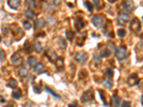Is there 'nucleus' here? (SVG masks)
<instances>
[{"instance_id":"15","label":"nucleus","mask_w":143,"mask_h":107,"mask_svg":"<svg viewBox=\"0 0 143 107\" xmlns=\"http://www.w3.org/2000/svg\"><path fill=\"white\" fill-rule=\"evenodd\" d=\"M45 19H43L42 18H40L35 21L34 23V27H35V29H40L42 27H45Z\"/></svg>"},{"instance_id":"17","label":"nucleus","mask_w":143,"mask_h":107,"mask_svg":"<svg viewBox=\"0 0 143 107\" xmlns=\"http://www.w3.org/2000/svg\"><path fill=\"white\" fill-rule=\"evenodd\" d=\"M103 86L106 89H110V88L112 87L113 86V81L112 80L110 79H105L102 82Z\"/></svg>"},{"instance_id":"29","label":"nucleus","mask_w":143,"mask_h":107,"mask_svg":"<svg viewBox=\"0 0 143 107\" xmlns=\"http://www.w3.org/2000/svg\"><path fill=\"white\" fill-rule=\"evenodd\" d=\"M60 46L62 49H65V48L67 47V43L65 39H63L62 37L60 38Z\"/></svg>"},{"instance_id":"45","label":"nucleus","mask_w":143,"mask_h":107,"mask_svg":"<svg viewBox=\"0 0 143 107\" xmlns=\"http://www.w3.org/2000/svg\"><path fill=\"white\" fill-rule=\"evenodd\" d=\"M107 1L110 3H115L117 0H107Z\"/></svg>"},{"instance_id":"25","label":"nucleus","mask_w":143,"mask_h":107,"mask_svg":"<svg viewBox=\"0 0 143 107\" xmlns=\"http://www.w3.org/2000/svg\"><path fill=\"white\" fill-rule=\"evenodd\" d=\"M121 99L117 96H114L112 98V104L115 106H117L120 104Z\"/></svg>"},{"instance_id":"31","label":"nucleus","mask_w":143,"mask_h":107,"mask_svg":"<svg viewBox=\"0 0 143 107\" xmlns=\"http://www.w3.org/2000/svg\"><path fill=\"white\" fill-rule=\"evenodd\" d=\"M85 6L86 7V8L87 9V10L89 12H92L93 10V5L91 4L89 1H85Z\"/></svg>"},{"instance_id":"8","label":"nucleus","mask_w":143,"mask_h":107,"mask_svg":"<svg viewBox=\"0 0 143 107\" xmlns=\"http://www.w3.org/2000/svg\"><path fill=\"white\" fill-rule=\"evenodd\" d=\"M140 82V79H139V77L137 74H131L129 77L127 78V83L128 84L129 86H136Z\"/></svg>"},{"instance_id":"40","label":"nucleus","mask_w":143,"mask_h":107,"mask_svg":"<svg viewBox=\"0 0 143 107\" xmlns=\"http://www.w3.org/2000/svg\"><path fill=\"white\" fill-rule=\"evenodd\" d=\"M94 60L97 63H100L101 62V59H100V57L97 54H95L94 56Z\"/></svg>"},{"instance_id":"49","label":"nucleus","mask_w":143,"mask_h":107,"mask_svg":"<svg viewBox=\"0 0 143 107\" xmlns=\"http://www.w3.org/2000/svg\"><path fill=\"white\" fill-rule=\"evenodd\" d=\"M142 20H143V17H142Z\"/></svg>"},{"instance_id":"39","label":"nucleus","mask_w":143,"mask_h":107,"mask_svg":"<svg viewBox=\"0 0 143 107\" xmlns=\"http://www.w3.org/2000/svg\"><path fill=\"white\" fill-rule=\"evenodd\" d=\"M106 74L107 75L108 77H112L113 76V71L110 69H107L106 70Z\"/></svg>"},{"instance_id":"16","label":"nucleus","mask_w":143,"mask_h":107,"mask_svg":"<svg viewBox=\"0 0 143 107\" xmlns=\"http://www.w3.org/2000/svg\"><path fill=\"white\" fill-rule=\"evenodd\" d=\"M55 66L59 71H62L64 69V61L62 58H57L55 61Z\"/></svg>"},{"instance_id":"21","label":"nucleus","mask_w":143,"mask_h":107,"mask_svg":"<svg viewBox=\"0 0 143 107\" xmlns=\"http://www.w3.org/2000/svg\"><path fill=\"white\" fill-rule=\"evenodd\" d=\"M66 35V38H67V39H68L70 42H72V39L75 38V32H73L72 31H70V30H69L67 31L65 34Z\"/></svg>"},{"instance_id":"24","label":"nucleus","mask_w":143,"mask_h":107,"mask_svg":"<svg viewBox=\"0 0 143 107\" xmlns=\"http://www.w3.org/2000/svg\"><path fill=\"white\" fill-rule=\"evenodd\" d=\"M111 54V51L108 49H105L101 52V57L104 58H107L108 57H110Z\"/></svg>"},{"instance_id":"20","label":"nucleus","mask_w":143,"mask_h":107,"mask_svg":"<svg viewBox=\"0 0 143 107\" xmlns=\"http://www.w3.org/2000/svg\"><path fill=\"white\" fill-rule=\"evenodd\" d=\"M29 74L28 70L24 67L20 68V69L19 70V76L22 78L27 77Z\"/></svg>"},{"instance_id":"10","label":"nucleus","mask_w":143,"mask_h":107,"mask_svg":"<svg viewBox=\"0 0 143 107\" xmlns=\"http://www.w3.org/2000/svg\"><path fill=\"white\" fill-rule=\"evenodd\" d=\"M86 22L85 19L82 17H77V19H76L75 23V26L76 29L77 31H81L83 28L85 27Z\"/></svg>"},{"instance_id":"48","label":"nucleus","mask_w":143,"mask_h":107,"mask_svg":"<svg viewBox=\"0 0 143 107\" xmlns=\"http://www.w3.org/2000/svg\"><path fill=\"white\" fill-rule=\"evenodd\" d=\"M1 41H2V37H0V42H1Z\"/></svg>"},{"instance_id":"38","label":"nucleus","mask_w":143,"mask_h":107,"mask_svg":"<svg viewBox=\"0 0 143 107\" xmlns=\"http://www.w3.org/2000/svg\"><path fill=\"white\" fill-rule=\"evenodd\" d=\"M26 5L28 7H32V5L34 6V2H33V0H27L25 2Z\"/></svg>"},{"instance_id":"26","label":"nucleus","mask_w":143,"mask_h":107,"mask_svg":"<svg viewBox=\"0 0 143 107\" xmlns=\"http://www.w3.org/2000/svg\"><path fill=\"white\" fill-rule=\"evenodd\" d=\"M24 50L26 53H30L32 51V47L31 45L29 42V41H26L24 44Z\"/></svg>"},{"instance_id":"14","label":"nucleus","mask_w":143,"mask_h":107,"mask_svg":"<svg viewBox=\"0 0 143 107\" xmlns=\"http://www.w3.org/2000/svg\"><path fill=\"white\" fill-rule=\"evenodd\" d=\"M8 5L13 9H16L20 5V0H8Z\"/></svg>"},{"instance_id":"2","label":"nucleus","mask_w":143,"mask_h":107,"mask_svg":"<svg viewBox=\"0 0 143 107\" xmlns=\"http://www.w3.org/2000/svg\"><path fill=\"white\" fill-rule=\"evenodd\" d=\"M94 99H95V96H94L93 90L89 89L82 94L81 97V102L82 104H86V103L90 102Z\"/></svg>"},{"instance_id":"1","label":"nucleus","mask_w":143,"mask_h":107,"mask_svg":"<svg viewBox=\"0 0 143 107\" xmlns=\"http://www.w3.org/2000/svg\"><path fill=\"white\" fill-rule=\"evenodd\" d=\"M115 57L117 58V59L119 61H123L127 57V49L124 46H120L118 47L115 50Z\"/></svg>"},{"instance_id":"23","label":"nucleus","mask_w":143,"mask_h":107,"mask_svg":"<svg viewBox=\"0 0 143 107\" xmlns=\"http://www.w3.org/2000/svg\"><path fill=\"white\" fill-rule=\"evenodd\" d=\"M25 16L28 19H33L34 18L36 17V14L34 13L30 9H28L25 12Z\"/></svg>"},{"instance_id":"19","label":"nucleus","mask_w":143,"mask_h":107,"mask_svg":"<svg viewBox=\"0 0 143 107\" xmlns=\"http://www.w3.org/2000/svg\"><path fill=\"white\" fill-rule=\"evenodd\" d=\"M27 64L30 67H34L37 65V58L34 57H30L27 59Z\"/></svg>"},{"instance_id":"3","label":"nucleus","mask_w":143,"mask_h":107,"mask_svg":"<svg viewBox=\"0 0 143 107\" xmlns=\"http://www.w3.org/2000/svg\"><path fill=\"white\" fill-rule=\"evenodd\" d=\"M130 29L133 32H138L141 29V23L137 17L133 18L130 22Z\"/></svg>"},{"instance_id":"9","label":"nucleus","mask_w":143,"mask_h":107,"mask_svg":"<svg viewBox=\"0 0 143 107\" xmlns=\"http://www.w3.org/2000/svg\"><path fill=\"white\" fill-rule=\"evenodd\" d=\"M92 23L96 28L101 27L103 24V19L100 15H95L92 19Z\"/></svg>"},{"instance_id":"5","label":"nucleus","mask_w":143,"mask_h":107,"mask_svg":"<svg viewBox=\"0 0 143 107\" xmlns=\"http://www.w3.org/2000/svg\"><path fill=\"white\" fill-rule=\"evenodd\" d=\"M122 7L126 12H132L135 9V5L132 0H124L122 2Z\"/></svg>"},{"instance_id":"12","label":"nucleus","mask_w":143,"mask_h":107,"mask_svg":"<svg viewBox=\"0 0 143 107\" xmlns=\"http://www.w3.org/2000/svg\"><path fill=\"white\" fill-rule=\"evenodd\" d=\"M117 19L121 24H125L129 21V16L125 13H121L118 16Z\"/></svg>"},{"instance_id":"32","label":"nucleus","mask_w":143,"mask_h":107,"mask_svg":"<svg viewBox=\"0 0 143 107\" xmlns=\"http://www.w3.org/2000/svg\"><path fill=\"white\" fill-rule=\"evenodd\" d=\"M44 0H33V2H34V7L40 8L42 4V2Z\"/></svg>"},{"instance_id":"7","label":"nucleus","mask_w":143,"mask_h":107,"mask_svg":"<svg viewBox=\"0 0 143 107\" xmlns=\"http://www.w3.org/2000/svg\"><path fill=\"white\" fill-rule=\"evenodd\" d=\"M11 62L14 67L20 66L23 62V59L17 53H14L11 57Z\"/></svg>"},{"instance_id":"18","label":"nucleus","mask_w":143,"mask_h":107,"mask_svg":"<svg viewBox=\"0 0 143 107\" xmlns=\"http://www.w3.org/2000/svg\"><path fill=\"white\" fill-rule=\"evenodd\" d=\"M13 99H19L22 96V91L19 89H16L13 91L12 94Z\"/></svg>"},{"instance_id":"47","label":"nucleus","mask_w":143,"mask_h":107,"mask_svg":"<svg viewBox=\"0 0 143 107\" xmlns=\"http://www.w3.org/2000/svg\"><path fill=\"white\" fill-rule=\"evenodd\" d=\"M3 1H4V0H0V4H2V3L3 2Z\"/></svg>"},{"instance_id":"6","label":"nucleus","mask_w":143,"mask_h":107,"mask_svg":"<svg viewBox=\"0 0 143 107\" xmlns=\"http://www.w3.org/2000/svg\"><path fill=\"white\" fill-rule=\"evenodd\" d=\"M11 31L12 32L13 36L14 37L19 38V39H21L22 37L24 36V32L16 24H12L11 27Z\"/></svg>"},{"instance_id":"11","label":"nucleus","mask_w":143,"mask_h":107,"mask_svg":"<svg viewBox=\"0 0 143 107\" xmlns=\"http://www.w3.org/2000/svg\"><path fill=\"white\" fill-rule=\"evenodd\" d=\"M45 55L47 57L48 59L50 60L51 62L55 63L56 60H57V59L56 53L51 49H48L47 51V52H46Z\"/></svg>"},{"instance_id":"4","label":"nucleus","mask_w":143,"mask_h":107,"mask_svg":"<svg viewBox=\"0 0 143 107\" xmlns=\"http://www.w3.org/2000/svg\"><path fill=\"white\" fill-rule=\"evenodd\" d=\"M88 58L87 54L85 52H80L76 54L75 55V61L79 64H85L87 62Z\"/></svg>"},{"instance_id":"27","label":"nucleus","mask_w":143,"mask_h":107,"mask_svg":"<svg viewBox=\"0 0 143 107\" xmlns=\"http://www.w3.org/2000/svg\"><path fill=\"white\" fill-rule=\"evenodd\" d=\"M34 49L36 52L40 53L42 51V47L40 42H35L34 44Z\"/></svg>"},{"instance_id":"33","label":"nucleus","mask_w":143,"mask_h":107,"mask_svg":"<svg viewBox=\"0 0 143 107\" xmlns=\"http://www.w3.org/2000/svg\"><path fill=\"white\" fill-rule=\"evenodd\" d=\"M87 77V71L85 69H83L82 70L80 73V74H79V77L80 79H85Z\"/></svg>"},{"instance_id":"28","label":"nucleus","mask_w":143,"mask_h":107,"mask_svg":"<svg viewBox=\"0 0 143 107\" xmlns=\"http://www.w3.org/2000/svg\"><path fill=\"white\" fill-rule=\"evenodd\" d=\"M45 90L47 91L48 93H49V94H50L52 96H55V97L57 98V99H60V96H58V95L56 93H55L54 91H52V90L50 88H49L48 86H45Z\"/></svg>"},{"instance_id":"41","label":"nucleus","mask_w":143,"mask_h":107,"mask_svg":"<svg viewBox=\"0 0 143 107\" xmlns=\"http://www.w3.org/2000/svg\"><path fill=\"white\" fill-rule=\"evenodd\" d=\"M53 4H54V5H55L56 7H58V6L60 5L61 0H54L53 1Z\"/></svg>"},{"instance_id":"46","label":"nucleus","mask_w":143,"mask_h":107,"mask_svg":"<svg viewBox=\"0 0 143 107\" xmlns=\"http://www.w3.org/2000/svg\"><path fill=\"white\" fill-rule=\"evenodd\" d=\"M141 104L143 106V95L142 96V97H141Z\"/></svg>"},{"instance_id":"34","label":"nucleus","mask_w":143,"mask_h":107,"mask_svg":"<svg viewBox=\"0 0 143 107\" xmlns=\"http://www.w3.org/2000/svg\"><path fill=\"white\" fill-rule=\"evenodd\" d=\"M5 59H6L5 52H4L2 49H0V61H1V62H4Z\"/></svg>"},{"instance_id":"30","label":"nucleus","mask_w":143,"mask_h":107,"mask_svg":"<svg viewBox=\"0 0 143 107\" xmlns=\"http://www.w3.org/2000/svg\"><path fill=\"white\" fill-rule=\"evenodd\" d=\"M33 89H34V92L37 93V94H40V93L42 92V86H41L40 84L34 85Z\"/></svg>"},{"instance_id":"37","label":"nucleus","mask_w":143,"mask_h":107,"mask_svg":"<svg viewBox=\"0 0 143 107\" xmlns=\"http://www.w3.org/2000/svg\"><path fill=\"white\" fill-rule=\"evenodd\" d=\"M23 25H24V27L26 30H29L31 28V27H32L30 23L29 22H27V21H25L23 23Z\"/></svg>"},{"instance_id":"35","label":"nucleus","mask_w":143,"mask_h":107,"mask_svg":"<svg viewBox=\"0 0 143 107\" xmlns=\"http://www.w3.org/2000/svg\"><path fill=\"white\" fill-rule=\"evenodd\" d=\"M117 34L119 37H124L126 35V32L125 30L123 29H120L117 30Z\"/></svg>"},{"instance_id":"42","label":"nucleus","mask_w":143,"mask_h":107,"mask_svg":"<svg viewBox=\"0 0 143 107\" xmlns=\"http://www.w3.org/2000/svg\"><path fill=\"white\" fill-rule=\"evenodd\" d=\"M130 105H131L130 102H129V101H124V102L122 103V106L124 107H127V106H130Z\"/></svg>"},{"instance_id":"43","label":"nucleus","mask_w":143,"mask_h":107,"mask_svg":"<svg viewBox=\"0 0 143 107\" xmlns=\"http://www.w3.org/2000/svg\"><path fill=\"white\" fill-rule=\"evenodd\" d=\"M94 2V4L95 6L96 7H97L98 5H99V0H93Z\"/></svg>"},{"instance_id":"44","label":"nucleus","mask_w":143,"mask_h":107,"mask_svg":"<svg viewBox=\"0 0 143 107\" xmlns=\"http://www.w3.org/2000/svg\"><path fill=\"white\" fill-rule=\"evenodd\" d=\"M69 106H77V102H76L75 101L73 104H70V105H69Z\"/></svg>"},{"instance_id":"22","label":"nucleus","mask_w":143,"mask_h":107,"mask_svg":"<svg viewBox=\"0 0 143 107\" xmlns=\"http://www.w3.org/2000/svg\"><path fill=\"white\" fill-rule=\"evenodd\" d=\"M17 81H16L15 79H10L9 81V83H8V86L9 87L12 88V89H15L17 86Z\"/></svg>"},{"instance_id":"13","label":"nucleus","mask_w":143,"mask_h":107,"mask_svg":"<svg viewBox=\"0 0 143 107\" xmlns=\"http://www.w3.org/2000/svg\"><path fill=\"white\" fill-rule=\"evenodd\" d=\"M34 72H35V73L37 75L42 74H43L45 72V67L41 63L37 64V65L34 67Z\"/></svg>"},{"instance_id":"36","label":"nucleus","mask_w":143,"mask_h":107,"mask_svg":"<svg viewBox=\"0 0 143 107\" xmlns=\"http://www.w3.org/2000/svg\"><path fill=\"white\" fill-rule=\"evenodd\" d=\"M100 98H101V99H102V101H103V104H104L105 105H107L105 99V97L106 96L105 93L103 91H100Z\"/></svg>"}]
</instances>
